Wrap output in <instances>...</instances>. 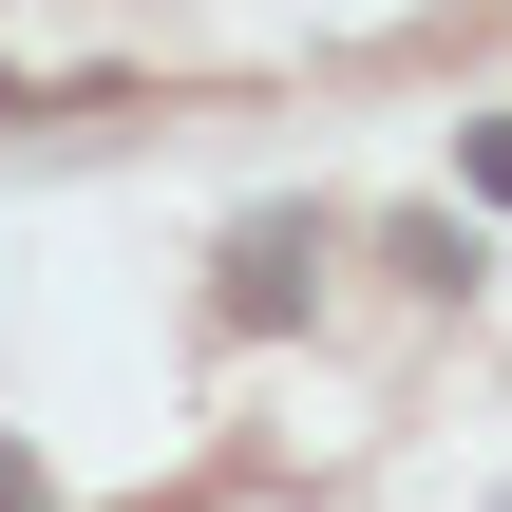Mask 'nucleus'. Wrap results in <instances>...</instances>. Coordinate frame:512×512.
Instances as JSON below:
<instances>
[{"mask_svg": "<svg viewBox=\"0 0 512 512\" xmlns=\"http://www.w3.org/2000/svg\"><path fill=\"white\" fill-rule=\"evenodd\" d=\"M0 512H38V456H0Z\"/></svg>", "mask_w": 512, "mask_h": 512, "instance_id": "3", "label": "nucleus"}, {"mask_svg": "<svg viewBox=\"0 0 512 512\" xmlns=\"http://www.w3.org/2000/svg\"><path fill=\"white\" fill-rule=\"evenodd\" d=\"M304 285H323V228H285V209H266V228L228 247V323H304Z\"/></svg>", "mask_w": 512, "mask_h": 512, "instance_id": "1", "label": "nucleus"}, {"mask_svg": "<svg viewBox=\"0 0 512 512\" xmlns=\"http://www.w3.org/2000/svg\"><path fill=\"white\" fill-rule=\"evenodd\" d=\"M456 190H475V209H512V114H475V133H456Z\"/></svg>", "mask_w": 512, "mask_h": 512, "instance_id": "2", "label": "nucleus"}]
</instances>
